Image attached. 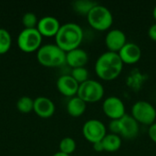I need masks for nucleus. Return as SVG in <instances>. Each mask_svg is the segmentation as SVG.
Listing matches in <instances>:
<instances>
[{
    "label": "nucleus",
    "mask_w": 156,
    "mask_h": 156,
    "mask_svg": "<svg viewBox=\"0 0 156 156\" xmlns=\"http://www.w3.org/2000/svg\"><path fill=\"white\" fill-rule=\"evenodd\" d=\"M37 115L47 119L51 117L55 112V105L53 101L46 97H38L34 100V110Z\"/></svg>",
    "instance_id": "15"
},
{
    "label": "nucleus",
    "mask_w": 156,
    "mask_h": 156,
    "mask_svg": "<svg viewBox=\"0 0 156 156\" xmlns=\"http://www.w3.org/2000/svg\"><path fill=\"white\" fill-rule=\"evenodd\" d=\"M103 112L112 120H120L125 113V107L122 101L115 96L108 97L102 104Z\"/></svg>",
    "instance_id": "9"
},
{
    "label": "nucleus",
    "mask_w": 156,
    "mask_h": 156,
    "mask_svg": "<svg viewBox=\"0 0 156 156\" xmlns=\"http://www.w3.org/2000/svg\"><path fill=\"white\" fill-rule=\"evenodd\" d=\"M118 54L123 63L134 64L140 60L142 57V50L137 44L127 42Z\"/></svg>",
    "instance_id": "11"
},
{
    "label": "nucleus",
    "mask_w": 156,
    "mask_h": 156,
    "mask_svg": "<svg viewBox=\"0 0 156 156\" xmlns=\"http://www.w3.org/2000/svg\"><path fill=\"white\" fill-rule=\"evenodd\" d=\"M52 156H69V154H64V153H61V152H58V153H56L55 154H53Z\"/></svg>",
    "instance_id": "29"
},
{
    "label": "nucleus",
    "mask_w": 156,
    "mask_h": 156,
    "mask_svg": "<svg viewBox=\"0 0 156 156\" xmlns=\"http://www.w3.org/2000/svg\"><path fill=\"white\" fill-rule=\"evenodd\" d=\"M38 62L48 68L59 67L66 63V52L56 44H47L39 48L37 54Z\"/></svg>",
    "instance_id": "3"
},
{
    "label": "nucleus",
    "mask_w": 156,
    "mask_h": 156,
    "mask_svg": "<svg viewBox=\"0 0 156 156\" xmlns=\"http://www.w3.org/2000/svg\"><path fill=\"white\" fill-rule=\"evenodd\" d=\"M123 62L116 52H105L95 63V72L103 80H113L122 73Z\"/></svg>",
    "instance_id": "1"
},
{
    "label": "nucleus",
    "mask_w": 156,
    "mask_h": 156,
    "mask_svg": "<svg viewBox=\"0 0 156 156\" xmlns=\"http://www.w3.org/2000/svg\"><path fill=\"white\" fill-rule=\"evenodd\" d=\"M98 3L93 2V1H89V0H78L73 2V9L80 15L88 16V14L90 12V10L97 5Z\"/></svg>",
    "instance_id": "19"
},
{
    "label": "nucleus",
    "mask_w": 156,
    "mask_h": 156,
    "mask_svg": "<svg viewBox=\"0 0 156 156\" xmlns=\"http://www.w3.org/2000/svg\"><path fill=\"white\" fill-rule=\"evenodd\" d=\"M101 143H102L104 151L110 152V153L118 151L122 146L121 137L119 135L113 134V133L106 134V136L102 139Z\"/></svg>",
    "instance_id": "18"
},
{
    "label": "nucleus",
    "mask_w": 156,
    "mask_h": 156,
    "mask_svg": "<svg viewBox=\"0 0 156 156\" xmlns=\"http://www.w3.org/2000/svg\"><path fill=\"white\" fill-rule=\"evenodd\" d=\"M148 36L149 37L154 40V41H156V23L152 25L150 27H149V30H148Z\"/></svg>",
    "instance_id": "27"
},
{
    "label": "nucleus",
    "mask_w": 156,
    "mask_h": 156,
    "mask_svg": "<svg viewBox=\"0 0 156 156\" xmlns=\"http://www.w3.org/2000/svg\"><path fill=\"white\" fill-rule=\"evenodd\" d=\"M120 124H121L120 135L122 137L128 140H133L138 135L139 124L132 115L125 114L122 118L120 119Z\"/></svg>",
    "instance_id": "12"
},
{
    "label": "nucleus",
    "mask_w": 156,
    "mask_h": 156,
    "mask_svg": "<svg viewBox=\"0 0 156 156\" xmlns=\"http://www.w3.org/2000/svg\"><path fill=\"white\" fill-rule=\"evenodd\" d=\"M89 59V56L84 49L76 48L66 53V63L72 69L84 67Z\"/></svg>",
    "instance_id": "16"
},
{
    "label": "nucleus",
    "mask_w": 156,
    "mask_h": 156,
    "mask_svg": "<svg viewBox=\"0 0 156 156\" xmlns=\"http://www.w3.org/2000/svg\"><path fill=\"white\" fill-rule=\"evenodd\" d=\"M88 22L91 27L98 31H105L109 29L113 23L112 12L104 5H95L87 16Z\"/></svg>",
    "instance_id": "4"
},
{
    "label": "nucleus",
    "mask_w": 156,
    "mask_h": 156,
    "mask_svg": "<svg viewBox=\"0 0 156 156\" xmlns=\"http://www.w3.org/2000/svg\"><path fill=\"white\" fill-rule=\"evenodd\" d=\"M132 116L138 123L151 126L155 122L156 110L148 101H139L132 107Z\"/></svg>",
    "instance_id": "6"
},
{
    "label": "nucleus",
    "mask_w": 156,
    "mask_h": 156,
    "mask_svg": "<svg viewBox=\"0 0 156 156\" xmlns=\"http://www.w3.org/2000/svg\"><path fill=\"white\" fill-rule=\"evenodd\" d=\"M55 38L56 45L67 53L79 48V46L83 39V31L79 25L75 23H67L60 27Z\"/></svg>",
    "instance_id": "2"
},
{
    "label": "nucleus",
    "mask_w": 156,
    "mask_h": 156,
    "mask_svg": "<svg viewBox=\"0 0 156 156\" xmlns=\"http://www.w3.org/2000/svg\"><path fill=\"white\" fill-rule=\"evenodd\" d=\"M93 149H94L96 152H99V153L104 151L102 143H101V142H98V143H96V144H93Z\"/></svg>",
    "instance_id": "28"
},
{
    "label": "nucleus",
    "mask_w": 156,
    "mask_h": 156,
    "mask_svg": "<svg viewBox=\"0 0 156 156\" xmlns=\"http://www.w3.org/2000/svg\"><path fill=\"white\" fill-rule=\"evenodd\" d=\"M22 23H23L25 28H37L38 20H37V16L34 13L27 12L23 16Z\"/></svg>",
    "instance_id": "24"
},
{
    "label": "nucleus",
    "mask_w": 156,
    "mask_h": 156,
    "mask_svg": "<svg viewBox=\"0 0 156 156\" xmlns=\"http://www.w3.org/2000/svg\"><path fill=\"white\" fill-rule=\"evenodd\" d=\"M77 95L86 103H93L102 99L104 95V89L100 82L89 80L80 85Z\"/></svg>",
    "instance_id": "7"
},
{
    "label": "nucleus",
    "mask_w": 156,
    "mask_h": 156,
    "mask_svg": "<svg viewBox=\"0 0 156 156\" xmlns=\"http://www.w3.org/2000/svg\"><path fill=\"white\" fill-rule=\"evenodd\" d=\"M80 84L71 77V75H63L57 80V88L58 91L67 97H74L77 95Z\"/></svg>",
    "instance_id": "14"
},
{
    "label": "nucleus",
    "mask_w": 156,
    "mask_h": 156,
    "mask_svg": "<svg viewBox=\"0 0 156 156\" xmlns=\"http://www.w3.org/2000/svg\"><path fill=\"white\" fill-rule=\"evenodd\" d=\"M126 43V36L120 29H112L105 37L106 47L111 52L119 53Z\"/></svg>",
    "instance_id": "10"
},
{
    "label": "nucleus",
    "mask_w": 156,
    "mask_h": 156,
    "mask_svg": "<svg viewBox=\"0 0 156 156\" xmlns=\"http://www.w3.org/2000/svg\"><path fill=\"white\" fill-rule=\"evenodd\" d=\"M71 77L80 85L83 82L89 80V72L84 67L72 69Z\"/></svg>",
    "instance_id": "23"
},
{
    "label": "nucleus",
    "mask_w": 156,
    "mask_h": 156,
    "mask_svg": "<svg viewBox=\"0 0 156 156\" xmlns=\"http://www.w3.org/2000/svg\"><path fill=\"white\" fill-rule=\"evenodd\" d=\"M76 146L77 145L74 139L70 137H65L59 143V152L69 155L76 150Z\"/></svg>",
    "instance_id": "22"
},
{
    "label": "nucleus",
    "mask_w": 156,
    "mask_h": 156,
    "mask_svg": "<svg viewBox=\"0 0 156 156\" xmlns=\"http://www.w3.org/2000/svg\"><path fill=\"white\" fill-rule=\"evenodd\" d=\"M42 36L37 28H25L17 37L18 48L27 53L36 51L41 44Z\"/></svg>",
    "instance_id": "5"
},
{
    "label": "nucleus",
    "mask_w": 156,
    "mask_h": 156,
    "mask_svg": "<svg viewBox=\"0 0 156 156\" xmlns=\"http://www.w3.org/2000/svg\"><path fill=\"white\" fill-rule=\"evenodd\" d=\"M110 131L113 134L120 135L121 133V124H120V120H112L110 124H109Z\"/></svg>",
    "instance_id": "25"
},
{
    "label": "nucleus",
    "mask_w": 156,
    "mask_h": 156,
    "mask_svg": "<svg viewBox=\"0 0 156 156\" xmlns=\"http://www.w3.org/2000/svg\"><path fill=\"white\" fill-rule=\"evenodd\" d=\"M148 133H149V137L151 138V140L156 144V122L150 126Z\"/></svg>",
    "instance_id": "26"
},
{
    "label": "nucleus",
    "mask_w": 156,
    "mask_h": 156,
    "mask_svg": "<svg viewBox=\"0 0 156 156\" xmlns=\"http://www.w3.org/2000/svg\"><path fill=\"white\" fill-rule=\"evenodd\" d=\"M60 27L61 26L59 25V22L56 17L47 16L38 20L37 29L41 34V36L53 37L57 35Z\"/></svg>",
    "instance_id": "13"
},
{
    "label": "nucleus",
    "mask_w": 156,
    "mask_h": 156,
    "mask_svg": "<svg viewBox=\"0 0 156 156\" xmlns=\"http://www.w3.org/2000/svg\"><path fill=\"white\" fill-rule=\"evenodd\" d=\"M153 16H154V19H155V21H156V5L154 6V11H153Z\"/></svg>",
    "instance_id": "30"
},
{
    "label": "nucleus",
    "mask_w": 156,
    "mask_h": 156,
    "mask_svg": "<svg viewBox=\"0 0 156 156\" xmlns=\"http://www.w3.org/2000/svg\"><path fill=\"white\" fill-rule=\"evenodd\" d=\"M16 108L20 112L28 113L34 110V101L27 96L21 97L16 102Z\"/></svg>",
    "instance_id": "21"
},
{
    "label": "nucleus",
    "mask_w": 156,
    "mask_h": 156,
    "mask_svg": "<svg viewBox=\"0 0 156 156\" xmlns=\"http://www.w3.org/2000/svg\"><path fill=\"white\" fill-rule=\"evenodd\" d=\"M67 111L70 116L80 117L86 111V102L78 96L72 97L67 104Z\"/></svg>",
    "instance_id": "17"
},
{
    "label": "nucleus",
    "mask_w": 156,
    "mask_h": 156,
    "mask_svg": "<svg viewBox=\"0 0 156 156\" xmlns=\"http://www.w3.org/2000/svg\"><path fill=\"white\" fill-rule=\"evenodd\" d=\"M11 36L6 29L0 28V55L5 54L11 47Z\"/></svg>",
    "instance_id": "20"
},
{
    "label": "nucleus",
    "mask_w": 156,
    "mask_h": 156,
    "mask_svg": "<svg viewBox=\"0 0 156 156\" xmlns=\"http://www.w3.org/2000/svg\"><path fill=\"white\" fill-rule=\"evenodd\" d=\"M82 133L85 139L91 144L101 142L107 134L105 125L98 120H89L86 122L82 128Z\"/></svg>",
    "instance_id": "8"
}]
</instances>
